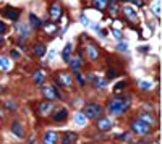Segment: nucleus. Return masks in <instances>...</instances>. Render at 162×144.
Returning a JSON list of instances; mask_svg holds the SVG:
<instances>
[{"label": "nucleus", "instance_id": "1", "mask_svg": "<svg viewBox=\"0 0 162 144\" xmlns=\"http://www.w3.org/2000/svg\"><path fill=\"white\" fill-rule=\"evenodd\" d=\"M130 99L128 97H125V99H122V97H117V99H114L110 100V104H109V112H110L112 115H120V113H123L126 108L130 107Z\"/></svg>", "mask_w": 162, "mask_h": 144}, {"label": "nucleus", "instance_id": "2", "mask_svg": "<svg viewBox=\"0 0 162 144\" xmlns=\"http://www.w3.org/2000/svg\"><path fill=\"white\" fill-rule=\"evenodd\" d=\"M83 115H84L86 118H91V120L101 118V115H102V107L99 105V104H96V102H89V104H86Z\"/></svg>", "mask_w": 162, "mask_h": 144}, {"label": "nucleus", "instance_id": "3", "mask_svg": "<svg viewBox=\"0 0 162 144\" xmlns=\"http://www.w3.org/2000/svg\"><path fill=\"white\" fill-rule=\"evenodd\" d=\"M149 130H151V126H149L148 123H144L143 120H135V122L131 123V131L133 133H136V135H148L149 133Z\"/></svg>", "mask_w": 162, "mask_h": 144}, {"label": "nucleus", "instance_id": "4", "mask_svg": "<svg viewBox=\"0 0 162 144\" xmlns=\"http://www.w3.org/2000/svg\"><path fill=\"white\" fill-rule=\"evenodd\" d=\"M57 81H59V84L65 86V88H71V84H73L71 74L70 73H65V71H62V73L57 74Z\"/></svg>", "mask_w": 162, "mask_h": 144}, {"label": "nucleus", "instance_id": "5", "mask_svg": "<svg viewBox=\"0 0 162 144\" xmlns=\"http://www.w3.org/2000/svg\"><path fill=\"white\" fill-rule=\"evenodd\" d=\"M15 29H16V32H18V36L21 39H26L28 34H29V26H28L26 23H16Z\"/></svg>", "mask_w": 162, "mask_h": 144}, {"label": "nucleus", "instance_id": "6", "mask_svg": "<svg viewBox=\"0 0 162 144\" xmlns=\"http://www.w3.org/2000/svg\"><path fill=\"white\" fill-rule=\"evenodd\" d=\"M49 15H50V18L52 20H59L60 18V15H62V7H60V3H52L50 5V10H49Z\"/></svg>", "mask_w": 162, "mask_h": 144}, {"label": "nucleus", "instance_id": "7", "mask_svg": "<svg viewBox=\"0 0 162 144\" xmlns=\"http://www.w3.org/2000/svg\"><path fill=\"white\" fill-rule=\"evenodd\" d=\"M52 107H54V104H52V100H44L39 104V113L40 115H49L52 112Z\"/></svg>", "mask_w": 162, "mask_h": 144}, {"label": "nucleus", "instance_id": "8", "mask_svg": "<svg viewBox=\"0 0 162 144\" xmlns=\"http://www.w3.org/2000/svg\"><path fill=\"white\" fill-rule=\"evenodd\" d=\"M112 126H114V125H112V120H110V118H106V117H104V118L97 120V128H99L101 131H109Z\"/></svg>", "mask_w": 162, "mask_h": 144}, {"label": "nucleus", "instance_id": "9", "mask_svg": "<svg viewBox=\"0 0 162 144\" xmlns=\"http://www.w3.org/2000/svg\"><path fill=\"white\" fill-rule=\"evenodd\" d=\"M20 13L21 11L18 10V8H11V7H7L3 10V15L7 16V18H10V20H18V16H20Z\"/></svg>", "mask_w": 162, "mask_h": 144}, {"label": "nucleus", "instance_id": "10", "mask_svg": "<svg viewBox=\"0 0 162 144\" xmlns=\"http://www.w3.org/2000/svg\"><path fill=\"white\" fill-rule=\"evenodd\" d=\"M42 142L44 144H57V133L55 131H45Z\"/></svg>", "mask_w": 162, "mask_h": 144}, {"label": "nucleus", "instance_id": "11", "mask_svg": "<svg viewBox=\"0 0 162 144\" xmlns=\"http://www.w3.org/2000/svg\"><path fill=\"white\" fill-rule=\"evenodd\" d=\"M42 94L47 97V100H54L55 97H59V94L55 93V89L52 88V86H44V88H42Z\"/></svg>", "mask_w": 162, "mask_h": 144}, {"label": "nucleus", "instance_id": "12", "mask_svg": "<svg viewBox=\"0 0 162 144\" xmlns=\"http://www.w3.org/2000/svg\"><path fill=\"white\" fill-rule=\"evenodd\" d=\"M68 117V110L67 108H60L57 113H54V120L55 122H63V120H67Z\"/></svg>", "mask_w": 162, "mask_h": 144}, {"label": "nucleus", "instance_id": "13", "mask_svg": "<svg viewBox=\"0 0 162 144\" xmlns=\"http://www.w3.org/2000/svg\"><path fill=\"white\" fill-rule=\"evenodd\" d=\"M11 131H13V133L18 136V138L25 136V133H23V126H21L20 122H13V125H11Z\"/></svg>", "mask_w": 162, "mask_h": 144}, {"label": "nucleus", "instance_id": "14", "mask_svg": "<svg viewBox=\"0 0 162 144\" xmlns=\"http://www.w3.org/2000/svg\"><path fill=\"white\" fill-rule=\"evenodd\" d=\"M86 122H88V118L83 115V112H76V113H75V123H76L78 126H84Z\"/></svg>", "mask_w": 162, "mask_h": 144}, {"label": "nucleus", "instance_id": "15", "mask_svg": "<svg viewBox=\"0 0 162 144\" xmlns=\"http://www.w3.org/2000/svg\"><path fill=\"white\" fill-rule=\"evenodd\" d=\"M92 81H94L96 88H99V89H104V88L107 86V79H106V78H101V76H92Z\"/></svg>", "mask_w": 162, "mask_h": 144}, {"label": "nucleus", "instance_id": "16", "mask_svg": "<svg viewBox=\"0 0 162 144\" xmlns=\"http://www.w3.org/2000/svg\"><path fill=\"white\" fill-rule=\"evenodd\" d=\"M140 120H143V122L148 123L149 126L154 123V118H152V115L149 113V112H141V113H140Z\"/></svg>", "mask_w": 162, "mask_h": 144}, {"label": "nucleus", "instance_id": "17", "mask_svg": "<svg viewBox=\"0 0 162 144\" xmlns=\"http://www.w3.org/2000/svg\"><path fill=\"white\" fill-rule=\"evenodd\" d=\"M123 11H125V15L128 16L131 21H136L138 20V15H136V11H135V8H133V7H125Z\"/></svg>", "mask_w": 162, "mask_h": 144}, {"label": "nucleus", "instance_id": "18", "mask_svg": "<svg viewBox=\"0 0 162 144\" xmlns=\"http://www.w3.org/2000/svg\"><path fill=\"white\" fill-rule=\"evenodd\" d=\"M10 68H11V62L7 59V57H0V70L8 71Z\"/></svg>", "mask_w": 162, "mask_h": 144}, {"label": "nucleus", "instance_id": "19", "mask_svg": "<svg viewBox=\"0 0 162 144\" xmlns=\"http://www.w3.org/2000/svg\"><path fill=\"white\" fill-rule=\"evenodd\" d=\"M88 55H89V59L91 60H96L97 57H99V52H97V49H96V45H88Z\"/></svg>", "mask_w": 162, "mask_h": 144}, {"label": "nucleus", "instance_id": "20", "mask_svg": "<svg viewBox=\"0 0 162 144\" xmlns=\"http://www.w3.org/2000/svg\"><path fill=\"white\" fill-rule=\"evenodd\" d=\"M62 55H63V60H65V62H70V59H71V44H67L65 45Z\"/></svg>", "mask_w": 162, "mask_h": 144}, {"label": "nucleus", "instance_id": "21", "mask_svg": "<svg viewBox=\"0 0 162 144\" xmlns=\"http://www.w3.org/2000/svg\"><path fill=\"white\" fill-rule=\"evenodd\" d=\"M34 54H36L37 57H44V54H45V45L44 44H36V45H34Z\"/></svg>", "mask_w": 162, "mask_h": 144}, {"label": "nucleus", "instance_id": "22", "mask_svg": "<svg viewBox=\"0 0 162 144\" xmlns=\"http://www.w3.org/2000/svg\"><path fill=\"white\" fill-rule=\"evenodd\" d=\"M33 79H34V83L36 84H44V73L42 71H36L34 73V76H33Z\"/></svg>", "mask_w": 162, "mask_h": 144}, {"label": "nucleus", "instance_id": "23", "mask_svg": "<svg viewBox=\"0 0 162 144\" xmlns=\"http://www.w3.org/2000/svg\"><path fill=\"white\" fill-rule=\"evenodd\" d=\"M70 66H71V70L75 71H79V68H81V60L79 59H70Z\"/></svg>", "mask_w": 162, "mask_h": 144}, {"label": "nucleus", "instance_id": "24", "mask_svg": "<svg viewBox=\"0 0 162 144\" xmlns=\"http://www.w3.org/2000/svg\"><path fill=\"white\" fill-rule=\"evenodd\" d=\"M107 3H109V0H94V7L97 10H104L107 7Z\"/></svg>", "mask_w": 162, "mask_h": 144}, {"label": "nucleus", "instance_id": "25", "mask_svg": "<svg viewBox=\"0 0 162 144\" xmlns=\"http://www.w3.org/2000/svg\"><path fill=\"white\" fill-rule=\"evenodd\" d=\"M29 21H31V26H40L42 25V21H40L34 13H29Z\"/></svg>", "mask_w": 162, "mask_h": 144}, {"label": "nucleus", "instance_id": "26", "mask_svg": "<svg viewBox=\"0 0 162 144\" xmlns=\"http://www.w3.org/2000/svg\"><path fill=\"white\" fill-rule=\"evenodd\" d=\"M152 11L156 15H160V0H157V2L152 3Z\"/></svg>", "mask_w": 162, "mask_h": 144}, {"label": "nucleus", "instance_id": "27", "mask_svg": "<svg viewBox=\"0 0 162 144\" xmlns=\"http://www.w3.org/2000/svg\"><path fill=\"white\" fill-rule=\"evenodd\" d=\"M140 88L148 91V89H151V88H152V83H151V81H140Z\"/></svg>", "mask_w": 162, "mask_h": 144}, {"label": "nucleus", "instance_id": "28", "mask_svg": "<svg viewBox=\"0 0 162 144\" xmlns=\"http://www.w3.org/2000/svg\"><path fill=\"white\" fill-rule=\"evenodd\" d=\"M117 49H118V50H122V52H125L126 49H128V45H126L125 42H120V44H117Z\"/></svg>", "mask_w": 162, "mask_h": 144}, {"label": "nucleus", "instance_id": "29", "mask_svg": "<svg viewBox=\"0 0 162 144\" xmlns=\"http://www.w3.org/2000/svg\"><path fill=\"white\" fill-rule=\"evenodd\" d=\"M112 34L115 36V39H118V41H122V37H123V36H122V32L117 31V29H112Z\"/></svg>", "mask_w": 162, "mask_h": 144}, {"label": "nucleus", "instance_id": "30", "mask_svg": "<svg viewBox=\"0 0 162 144\" xmlns=\"http://www.w3.org/2000/svg\"><path fill=\"white\" fill-rule=\"evenodd\" d=\"M123 89H125V81H122L115 86V91H123Z\"/></svg>", "mask_w": 162, "mask_h": 144}, {"label": "nucleus", "instance_id": "31", "mask_svg": "<svg viewBox=\"0 0 162 144\" xmlns=\"http://www.w3.org/2000/svg\"><path fill=\"white\" fill-rule=\"evenodd\" d=\"M76 79L79 81V84H84V79H83V76H81L79 71H76Z\"/></svg>", "mask_w": 162, "mask_h": 144}, {"label": "nucleus", "instance_id": "32", "mask_svg": "<svg viewBox=\"0 0 162 144\" xmlns=\"http://www.w3.org/2000/svg\"><path fill=\"white\" fill-rule=\"evenodd\" d=\"M81 21H83V25H86V26H89V20L88 18H86V16L83 15V16H81Z\"/></svg>", "mask_w": 162, "mask_h": 144}, {"label": "nucleus", "instance_id": "33", "mask_svg": "<svg viewBox=\"0 0 162 144\" xmlns=\"http://www.w3.org/2000/svg\"><path fill=\"white\" fill-rule=\"evenodd\" d=\"M7 107H8V108H15V107H16V104H15V102H11V100H7Z\"/></svg>", "mask_w": 162, "mask_h": 144}, {"label": "nucleus", "instance_id": "34", "mask_svg": "<svg viewBox=\"0 0 162 144\" xmlns=\"http://www.w3.org/2000/svg\"><path fill=\"white\" fill-rule=\"evenodd\" d=\"M5 31H7V26H5L3 23L0 21V34H2V32H5Z\"/></svg>", "mask_w": 162, "mask_h": 144}, {"label": "nucleus", "instance_id": "35", "mask_svg": "<svg viewBox=\"0 0 162 144\" xmlns=\"http://www.w3.org/2000/svg\"><path fill=\"white\" fill-rule=\"evenodd\" d=\"M126 2H133V3H136V5H143V0H126Z\"/></svg>", "mask_w": 162, "mask_h": 144}, {"label": "nucleus", "instance_id": "36", "mask_svg": "<svg viewBox=\"0 0 162 144\" xmlns=\"http://www.w3.org/2000/svg\"><path fill=\"white\" fill-rule=\"evenodd\" d=\"M11 57H15V59H18V57H20V52H11Z\"/></svg>", "mask_w": 162, "mask_h": 144}, {"label": "nucleus", "instance_id": "37", "mask_svg": "<svg viewBox=\"0 0 162 144\" xmlns=\"http://www.w3.org/2000/svg\"><path fill=\"white\" fill-rule=\"evenodd\" d=\"M114 76H115V71L110 70V71H109V78H114Z\"/></svg>", "mask_w": 162, "mask_h": 144}, {"label": "nucleus", "instance_id": "38", "mask_svg": "<svg viewBox=\"0 0 162 144\" xmlns=\"http://www.w3.org/2000/svg\"><path fill=\"white\" fill-rule=\"evenodd\" d=\"M49 57H50V60H52V59H54V57H55V52H54V50H52V52H50V54H49Z\"/></svg>", "mask_w": 162, "mask_h": 144}, {"label": "nucleus", "instance_id": "39", "mask_svg": "<svg viewBox=\"0 0 162 144\" xmlns=\"http://www.w3.org/2000/svg\"><path fill=\"white\" fill-rule=\"evenodd\" d=\"M5 91H7V89H5V88H3V86H0V94H3V93H5Z\"/></svg>", "mask_w": 162, "mask_h": 144}, {"label": "nucleus", "instance_id": "40", "mask_svg": "<svg viewBox=\"0 0 162 144\" xmlns=\"http://www.w3.org/2000/svg\"><path fill=\"white\" fill-rule=\"evenodd\" d=\"M135 144H148V142H146V141H143V139H141V141H138V142H135Z\"/></svg>", "mask_w": 162, "mask_h": 144}, {"label": "nucleus", "instance_id": "41", "mask_svg": "<svg viewBox=\"0 0 162 144\" xmlns=\"http://www.w3.org/2000/svg\"><path fill=\"white\" fill-rule=\"evenodd\" d=\"M62 144H70V142H68V141H65V139H63V142Z\"/></svg>", "mask_w": 162, "mask_h": 144}]
</instances>
